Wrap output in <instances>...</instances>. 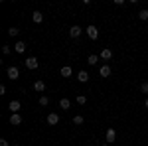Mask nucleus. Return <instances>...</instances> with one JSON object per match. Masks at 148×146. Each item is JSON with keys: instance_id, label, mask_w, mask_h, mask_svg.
Instances as JSON below:
<instances>
[{"instance_id": "18", "label": "nucleus", "mask_w": 148, "mask_h": 146, "mask_svg": "<svg viewBox=\"0 0 148 146\" xmlns=\"http://www.w3.org/2000/svg\"><path fill=\"white\" fill-rule=\"evenodd\" d=\"M138 20H142V22H146V20H148V10H146V8L138 12Z\"/></svg>"}, {"instance_id": "17", "label": "nucleus", "mask_w": 148, "mask_h": 146, "mask_svg": "<svg viewBox=\"0 0 148 146\" xmlns=\"http://www.w3.org/2000/svg\"><path fill=\"white\" fill-rule=\"evenodd\" d=\"M87 63H91V65H97V63H99V56L91 53V56L87 57Z\"/></svg>"}, {"instance_id": "21", "label": "nucleus", "mask_w": 148, "mask_h": 146, "mask_svg": "<svg viewBox=\"0 0 148 146\" xmlns=\"http://www.w3.org/2000/svg\"><path fill=\"white\" fill-rule=\"evenodd\" d=\"M75 101H77V105H85V103H87V97H85V95H77Z\"/></svg>"}, {"instance_id": "11", "label": "nucleus", "mask_w": 148, "mask_h": 146, "mask_svg": "<svg viewBox=\"0 0 148 146\" xmlns=\"http://www.w3.org/2000/svg\"><path fill=\"white\" fill-rule=\"evenodd\" d=\"M81 34H83V30H81L79 26H71V30H69V36L71 38H79Z\"/></svg>"}, {"instance_id": "20", "label": "nucleus", "mask_w": 148, "mask_h": 146, "mask_svg": "<svg viewBox=\"0 0 148 146\" xmlns=\"http://www.w3.org/2000/svg\"><path fill=\"white\" fill-rule=\"evenodd\" d=\"M40 105H42V107H47V105H49V97L42 95V97H40Z\"/></svg>"}, {"instance_id": "6", "label": "nucleus", "mask_w": 148, "mask_h": 146, "mask_svg": "<svg viewBox=\"0 0 148 146\" xmlns=\"http://www.w3.org/2000/svg\"><path fill=\"white\" fill-rule=\"evenodd\" d=\"M10 124H14V126L22 124V117H20V112H12V114H10Z\"/></svg>"}, {"instance_id": "24", "label": "nucleus", "mask_w": 148, "mask_h": 146, "mask_svg": "<svg viewBox=\"0 0 148 146\" xmlns=\"http://www.w3.org/2000/svg\"><path fill=\"white\" fill-rule=\"evenodd\" d=\"M10 51H12V49H10V45H2V53H4V56H8Z\"/></svg>"}, {"instance_id": "25", "label": "nucleus", "mask_w": 148, "mask_h": 146, "mask_svg": "<svg viewBox=\"0 0 148 146\" xmlns=\"http://www.w3.org/2000/svg\"><path fill=\"white\" fill-rule=\"evenodd\" d=\"M0 146H12V144H8V140H6V138H2V140H0Z\"/></svg>"}, {"instance_id": "1", "label": "nucleus", "mask_w": 148, "mask_h": 146, "mask_svg": "<svg viewBox=\"0 0 148 146\" xmlns=\"http://www.w3.org/2000/svg\"><path fill=\"white\" fill-rule=\"evenodd\" d=\"M85 34L89 36V40H97V38H99V30H97V26L89 24V26H87V30H85Z\"/></svg>"}, {"instance_id": "27", "label": "nucleus", "mask_w": 148, "mask_h": 146, "mask_svg": "<svg viewBox=\"0 0 148 146\" xmlns=\"http://www.w3.org/2000/svg\"><path fill=\"white\" fill-rule=\"evenodd\" d=\"M101 146H111V144H101Z\"/></svg>"}, {"instance_id": "5", "label": "nucleus", "mask_w": 148, "mask_h": 146, "mask_svg": "<svg viewBox=\"0 0 148 146\" xmlns=\"http://www.w3.org/2000/svg\"><path fill=\"white\" fill-rule=\"evenodd\" d=\"M24 63H26V67H28V69H38V65H40L36 57H28V59H26Z\"/></svg>"}, {"instance_id": "4", "label": "nucleus", "mask_w": 148, "mask_h": 146, "mask_svg": "<svg viewBox=\"0 0 148 146\" xmlns=\"http://www.w3.org/2000/svg\"><path fill=\"white\" fill-rule=\"evenodd\" d=\"M6 73H8V77H10L12 81H14V79H18V77H20V69L16 67V65H12V67H8V71H6Z\"/></svg>"}, {"instance_id": "3", "label": "nucleus", "mask_w": 148, "mask_h": 146, "mask_svg": "<svg viewBox=\"0 0 148 146\" xmlns=\"http://www.w3.org/2000/svg\"><path fill=\"white\" fill-rule=\"evenodd\" d=\"M111 73H113V71H111V65H109V63H103L101 67H99V75H101V77H109Z\"/></svg>"}, {"instance_id": "12", "label": "nucleus", "mask_w": 148, "mask_h": 146, "mask_svg": "<svg viewBox=\"0 0 148 146\" xmlns=\"http://www.w3.org/2000/svg\"><path fill=\"white\" fill-rule=\"evenodd\" d=\"M114 138H116V130L114 128H107V144L114 142Z\"/></svg>"}, {"instance_id": "10", "label": "nucleus", "mask_w": 148, "mask_h": 146, "mask_svg": "<svg viewBox=\"0 0 148 146\" xmlns=\"http://www.w3.org/2000/svg\"><path fill=\"white\" fill-rule=\"evenodd\" d=\"M34 89L38 91V93H42V91H46V81H44V79H38V81L34 83Z\"/></svg>"}, {"instance_id": "15", "label": "nucleus", "mask_w": 148, "mask_h": 146, "mask_svg": "<svg viewBox=\"0 0 148 146\" xmlns=\"http://www.w3.org/2000/svg\"><path fill=\"white\" fill-rule=\"evenodd\" d=\"M14 51H16V53H24V51H26V44H24V42H16Z\"/></svg>"}, {"instance_id": "2", "label": "nucleus", "mask_w": 148, "mask_h": 146, "mask_svg": "<svg viewBox=\"0 0 148 146\" xmlns=\"http://www.w3.org/2000/svg\"><path fill=\"white\" fill-rule=\"evenodd\" d=\"M99 57H101V59H105V61L113 59V49H111V47H103L101 53H99Z\"/></svg>"}, {"instance_id": "26", "label": "nucleus", "mask_w": 148, "mask_h": 146, "mask_svg": "<svg viewBox=\"0 0 148 146\" xmlns=\"http://www.w3.org/2000/svg\"><path fill=\"white\" fill-rule=\"evenodd\" d=\"M144 107H146V109H148V99H146V101H144Z\"/></svg>"}, {"instance_id": "22", "label": "nucleus", "mask_w": 148, "mask_h": 146, "mask_svg": "<svg viewBox=\"0 0 148 146\" xmlns=\"http://www.w3.org/2000/svg\"><path fill=\"white\" fill-rule=\"evenodd\" d=\"M140 93H142V95H148V81L140 83Z\"/></svg>"}, {"instance_id": "28", "label": "nucleus", "mask_w": 148, "mask_h": 146, "mask_svg": "<svg viewBox=\"0 0 148 146\" xmlns=\"http://www.w3.org/2000/svg\"><path fill=\"white\" fill-rule=\"evenodd\" d=\"M12 146H18V144H12Z\"/></svg>"}, {"instance_id": "9", "label": "nucleus", "mask_w": 148, "mask_h": 146, "mask_svg": "<svg viewBox=\"0 0 148 146\" xmlns=\"http://www.w3.org/2000/svg\"><path fill=\"white\" fill-rule=\"evenodd\" d=\"M20 107H22V103H20V101H16V99L8 103V109H10L12 112H18V111H20Z\"/></svg>"}, {"instance_id": "23", "label": "nucleus", "mask_w": 148, "mask_h": 146, "mask_svg": "<svg viewBox=\"0 0 148 146\" xmlns=\"http://www.w3.org/2000/svg\"><path fill=\"white\" fill-rule=\"evenodd\" d=\"M83 121H85V119H83L81 114H75V117H73V124H83Z\"/></svg>"}, {"instance_id": "19", "label": "nucleus", "mask_w": 148, "mask_h": 146, "mask_svg": "<svg viewBox=\"0 0 148 146\" xmlns=\"http://www.w3.org/2000/svg\"><path fill=\"white\" fill-rule=\"evenodd\" d=\"M18 34H20V30H18V28H14V26H12V28H8V36H12V38H16Z\"/></svg>"}, {"instance_id": "8", "label": "nucleus", "mask_w": 148, "mask_h": 146, "mask_svg": "<svg viewBox=\"0 0 148 146\" xmlns=\"http://www.w3.org/2000/svg\"><path fill=\"white\" fill-rule=\"evenodd\" d=\"M57 123H59V114H57V112H49V114H47V124L53 126V124H57Z\"/></svg>"}, {"instance_id": "14", "label": "nucleus", "mask_w": 148, "mask_h": 146, "mask_svg": "<svg viewBox=\"0 0 148 146\" xmlns=\"http://www.w3.org/2000/svg\"><path fill=\"white\" fill-rule=\"evenodd\" d=\"M77 81H79V83H87V81H89V73H87V71H79V73H77Z\"/></svg>"}, {"instance_id": "7", "label": "nucleus", "mask_w": 148, "mask_h": 146, "mask_svg": "<svg viewBox=\"0 0 148 146\" xmlns=\"http://www.w3.org/2000/svg\"><path fill=\"white\" fill-rule=\"evenodd\" d=\"M59 75H61V77H71V75H73V69L69 67V65H63V67L59 69Z\"/></svg>"}, {"instance_id": "16", "label": "nucleus", "mask_w": 148, "mask_h": 146, "mask_svg": "<svg viewBox=\"0 0 148 146\" xmlns=\"http://www.w3.org/2000/svg\"><path fill=\"white\" fill-rule=\"evenodd\" d=\"M59 107H61V109H63V111H67L69 107H71V101H69V99H65V97H63V99H59Z\"/></svg>"}, {"instance_id": "13", "label": "nucleus", "mask_w": 148, "mask_h": 146, "mask_svg": "<svg viewBox=\"0 0 148 146\" xmlns=\"http://www.w3.org/2000/svg\"><path fill=\"white\" fill-rule=\"evenodd\" d=\"M32 20H34L36 24H42V22H44V14H42L40 10H36L34 14H32Z\"/></svg>"}]
</instances>
